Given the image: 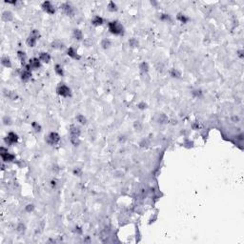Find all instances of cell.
<instances>
[{
	"instance_id": "cell-1",
	"label": "cell",
	"mask_w": 244,
	"mask_h": 244,
	"mask_svg": "<svg viewBox=\"0 0 244 244\" xmlns=\"http://www.w3.org/2000/svg\"><path fill=\"white\" fill-rule=\"evenodd\" d=\"M109 32L114 36H123L125 33V29L123 25L117 20H113V21L108 23Z\"/></svg>"
},
{
	"instance_id": "cell-2",
	"label": "cell",
	"mask_w": 244,
	"mask_h": 244,
	"mask_svg": "<svg viewBox=\"0 0 244 244\" xmlns=\"http://www.w3.org/2000/svg\"><path fill=\"white\" fill-rule=\"evenodd\" d=\"M40 37V33L38 30H33L29 34V36L26 39V44H27L28 47L30 48H34L36 46V43L38 41Z\"/></svg>"
},
{
	"instance_id": "cell-3",
	"label": "cell",
	"mask_w": 244,
	"mask_h": 244,
	"mask_svg": "<svg viewBox=\"0 0 244 244\" xmlns=\"http://www.w3.org/2000/svg\"><path fill=\"white\" fill-rule=\"evenodd\" d=\"M0 156H1V158L4 163H9V162H13V160H15V156L9 152L8 148H5L3 146L0 149Z\"/></svg>"
},
{
	"instance_id": "cell-4",
	"label": "cell",
	"mask_w": 244,
	"mask_h": 244,
	"mask_svg": "<svg viewBox=\"0 0 244 244\" xmlns=\"http://www.w3.org/2000/svg\"><path fill=\"white\" fill-rule=\"evenodd\" d=\"M56 94L62 97H72V90L69 86L65 85L64 83H60L56 88Z\"/></svg>"
},
{
	"instance_id": "cell-5",
	"label": "cell",
	"mask_w": 244,
	"mask_h": 244,
	"mask_svg": "<svg viewBox=\"0 0 244 244\" xmlns=\"http://www.w3.org/2000/svg\"><path fill=\"white\" fill-rule=\"evenodd\" d=\"M46 141L49 145L51 146H56L59 143L60 141V135L57 133L56 132H51L49 135H47V138H46Z\"/></svg>"
},
{
	"instance_id": "cell-6",
	"label": "cell",
	"mask_w": 244,
	"mask_h": 244,
	"mask_svg": "<svg viewBox=\"0 0 244 244\" xmlns=\"http://www.w3.org/2000/svg\"><path fill=\"white\" fill-rule=\"evenodd\" d=\"M20 78H21L23 82H28L32 78V69L29 66V64L25 65L24 68L22 69V71L20 72Z\"/></svg>"
},
{
	"instance_id": "cell-7",
	"label": "cell",
	"mask_w": 244,
	"mask_h": 244,
	"mask_svg": "<svg viewBox=\"0 0 244 244\" xmlns=\"http://www.w3.org/2000/svg\"><path fill=\"white\" fill-rule=\"evenodd\" d=\"M18 135H17V133H13V132H10L7 135V136L4 138V142L6 143V145L7 146H13V145L16 144L17 142H18Z\"/></svg>"
},
{
	"instance_id": "cell-8",
	"label": "cell",
	"mask_w": 244,
	"mask_h": 244,
	"mask_svg": "<svg viewBox=\"0 0 244 244\" xmlns=\"http://www.w3.org/2000/svg\"><path fill=\"white\" fill-rule=\"evenodd\" d=\"M60 9L66 15L68 16H72L74 14V8L72 7L71 3L69 2H64L60 5Z\"/></svg>"
},
{
	"instance_id": "cell-9",
	"label": "cell",
	"mask_w": 244,
	"mask_h": 244,
	"mask_svg": "<svg viewBox=\"0 0 244 244\" xmlns=\"http://www.w3.org/2000/svg\"><path fill=\"white\" fill-rule=\"evenodd\" d=\"M41 8L46 13L50 14V15H53L56 13V7L51 1H44L41 4Z\"/></svg>"
},
{
	"instance_id": "cell-10",
	"label": "cell",
	"mask_w": 244,
	"mask_h": 244,
	"mask_svg": "<svg viewBox=\"0 0 244 244\" xmlns=\"http://www.w3.org/2000/svg\"><path fill=\"white\" fill-rule=\"evenodd\" d=\"M29 66L31 67L32 71H36V70H38L40 67H41V61L39 60L38 57H33L29 60Z\"/></svg>"
},
{
	"instance_id": "cell-11",
	"label": "cell",
	"mask_w": 244,
	"mask_h": 244,
	"mask_svg": "<svg viewBox=\"0 0 244 244\" xmlns=\"http://www.w3.org/2000/svg\"><path fill=\"white\" fill-rule=\"evenodd\" d=\"M67 56L69 57H71L72 59H74V60H79L81 58V56H79V54L77 53V51L75 50L74 47H69L67 49V52H66Z\"/></svg>"
},
{
	"instance_id": "cell-12",
	"label": "cell",
	"mask_w": 244,
	"mask_h": 244,
	"mask_svg": "<svg viewBox=\"0 0 244 244\" xmlns=\"http://www.w3.org/2000/svg\"><path fill=\"white\" fill-rule=\"evenodd\" d=\"M70 137H79L81 135L80 128L76 125H71L70 126Z\"/></svg>"
},
{
	"instance_id": "cell-13",
	"label": "cell",
	"mask_w": 244,
	"mask_h": 244,
	"mask_svg": "<svg viewBox=\"0 0 244 244\" xmlns=\"http://www.w3.org/2000/svg\"><path fill=\"white\" fill-rule=\"evenodd\" d=\"M38 58L41 61V63L49 64L52 61V56L47 52H41L38 56Z\"/></svg>"
},
{
	"instance_id": "cell-14",
	"label": "cell",
	"mask_w": 244,
	"mask_h": 244,
	"mask_svg": "<svg viewBox=\"0 0 244 244\" xmlns=\"http://www.w3.org/2000/svg\"><path fill=\"white\" fill-rule=\"evenodd\" d=\"M1 19L3 20L4 22H11L13 20V13H11V11H4L2 13V15H1Z\"/></svg>"
},
{
	"instance_id": "cell-15",
	"label": "cell",
	"mask_w": 244,
	"mask_h": 244,
	"mask_svg": "<svg viewBox=\"0 0 244 244\" xmlns=\"http://www.w3.org/2000/svg\"><path fill=\"white\" fill-rule=\"evenodd\" d=\"M91 23L95 27H98V26H102L104 24V19L99 15H95L92 18Z\"/></svg>"
},
{
	"instance_id": "cell-16",
	"label": "cell",
	"mask_w": 244,
	"mask_h": 244,
	"mask_svg": "<svg viewBox=\"0 0 244 244\" xmlns=\"http://www.w3.org/2000/svg\"><path fill=\"white\" fill-rule=\"evenodd\" d=\"M16 54H17V58L19 59L20 63H21L23 66L27 65V64H26V62H27V54H26L25 52H23V51H17Z\"/></svg>"
},
{
	"instance_id": "cell-17",
	"label": "cell",
	"mask_w": 244,
	"mask_h": 244,
	"mask_svg": "<svg viewBox=\"0 0 244 244\" xmlns=\"http://www.w3.org/2000/svg\"><path fill=\"white\" fill-rule=\"evenodd\" d=\"M1 65L3 67H5V68L10 69L13 67V63H11L10 57L7 56H3L2 58H1Z\"/></svg>"
},
{
	"instance_id": "cell-18",
	"label": "cell",
	"mask_w": 244,
	"mask_h": 244,
	"mask_svg": "<svg viewBox=\"0 0 244 244\" xmlns=\"http://www.w3.org/2000/svg\"><path fill=\"white\" fill-rule=\"evenodd\" d=\"M51 46H52V48L56 49V50H61V49L64 48V46H65V45H64V43L61 41V40L56 39V40H54V41L52 42Z\"/></svg>"
},
{
	"instance_id": "cell-19",
	"label": "cell",
	"mask_w": 244,
	"mask_h": 244,
	"mask_svg": "<svg viewBox=\"0 0 244 244\" xmlns=\"http://www.w3.org/2000/svg\"><path fill=\"white\" fill-rule=\"evenodd\" d=\"M176 19H178L180 23H182V24H187L189 22V20H190V18H189L186 14L182 13H178L176 14Z\"/></svg>"
},
{
	"instance_id": "cell-20",
	"label": "cell",
	"mask_w": 244,
	"mask_h": 244,
	"mask_svg": "<svg viewBox=\"0 0 244 244\" xmlns=\"http://www.w3.org/2000/svg\"><path fill=\"white\" fill-rule=\"evenodd\" d=\"M72 36H74V38L75 40H77V41H80V40L83 39V33L82 31L79 30V29H74V31H72Z\"/></svg>"
},
{
	"instance_id": "cell-21",
	"label": "cell",
	"mask_w": 244,
	"mask_h": 244,
	"mask_svg": "<svg viewBox=\"0 0 244 244\" xmlns=\"http://www.w3.org/2000/svg\"><path fill=\"white\" fill-rule=\"evenodd\" d=\"M149 64H148L147 62H145V61H143V62L140 63V65H139V70H140V72L141 74H147L148 72H149Z\"/></svg>"
},
{
	"instance_id": "cell-22",
	"label": "cell",
	"mask_w": 244,
	"mask_h": 244,
	"mask_svg": "<svg viewBox=\"0 0 244 244\" xmlns=\"http://www.w3.org/2000/svg\"><path fill=\"white\" fill-rule=\"evenodd\" d=\"M170 75L172 76L173 78H180L181 77V72L179 71L178 69H171L170 71Z\"/></svg>"
},
{
	"instance_id": "cell-23",
	"label": "cell",
	"mask_w": 244,
	"mask_h": 244,
	"mask_svg": "<svg viewBox=\"0 0 244 244\" xmlns=\"http://www.w3.org/2000/svg\"><path fill=\"white\" fill-rule=\"evenodd\" d=\"M107 10L109 11H112V13H115V11H117L118 10V7L114 1H110L108 3V6H107Z\"/></svg>"
},
{
	"instance_id": "cell-24",
	"label": "cell",
	"mask_w": 244,
	"mask_h": 244,
	"mask_svg": "<svg viewBox=\"0 0 244 244\" xmlns=\"http://www.w3.org/2000/svg\"><path fill=\"white\" fill-rule=\"evenodd\" d=\"M4 95H6L7 97H9L10 99L11 100H15L17 97V95L15 94L14 92H11V91H8V90H4Z\"/></svg>"
},
{
	"instance_id": "cell-25",
	"label": "cell",
	"mask_w": 244,
	"mask_h": 244,
	"mask_svg": "<svg viewBox=\"0 0 244 244\" xmlns=\"http://www.w3.org/2000/svg\"><path fill=\"white\" fill-rule=\"evenodd\" d=\"M54 72H56V74L57 75H59V76H64V69L60 64H56V65L54 66Z\"/></svg>"
},
{
	"instance_id": "cell-26",
	"label": "cell",
	"mask_w": 244,
	"mask_h": 244,
	"mask_svg": "<svg viewBox=\"0 0 244 244\" xmlns=\"http://www.w3.org/2000/svg\"><path fill=\"white\" fill-rule=\"evenodd\" d=\"M75 119H76V121L79 124H81V125H86L87 124V118H86V117H84V115H81V114H78L76 117H75Z\"/></svg>"
},
{
	"instance_id": "cell-27",
	"label": "cell",
	"mask_w": 244,
	"mask_h": 244,
	"mask_svg": "<svg viewBox=\"0 0 244 244\" xmlns=\"http://www.w3.org/2000/svg\"><path fill=\"white\" fill-rule=\"evenodd\" d=\"M112 46V42L111 40L108 39V38H104L101 40V47H102L103 49H105V50H107V49H109L110 47Z\"/></svg>"
},
{
	"instance_id": "cell-28",
	"label": "cell",
	"mask_w": 244,
	"mask_h": 244,
	"mask_svg": "<svg viewBox=\"0 0 244 244\" xmlns=\"http://www.w3.org/2000/svg\"><path fill=\"white\" fill-rule=\"evenodd\" d=\"M32 127H33V129H34V131L36 133H40L42 131L41 125H40L38 122H36V121L32 122Z\"/></svg>"
},
{
	"instance_id": "cell-29",
	"label": "cell",
	"mask_w": 244,
	"mask_h": 244,
	"mask_svg": "<svg viewBox=\"0 0 244 244\" xmlns=\"http://www.w3.org/2000/svg\"><path fill=\"white\" fill-rule=\"evenodd\" d=\"M2 122H3V125H5V126H10V125L13 124V120H11V118L10 117H8V115H4V117H3Z\"/></svg>"
},
{
	"instance_id": "cell-30",
	"label": "cell",
	"mask_w": 244,
	"mask_h": 244,
	"mask_svg": "<svg viewBox=\"0 0 244 244\" xmlns=\"http://www.w3.org/2000/svg\"><path fill=\"white\" fill-rule=\"evenodd\" d=\"M192 95H193V97H194L196 98H199V97H202L203 92L200 89H196V90H194V91L192 92Z\"/></svg>"
},
{
	"instance_id": "cell-31",
	"label": "cell",
	"mask_w": 244,
	"mask_h": 244,
	"mask_svg": "<svg viewBox=\"0 0 244 244\" xmlns=\"http://www.w3.org/2000/svg\"><path fill=\"white\" fill-rule=\"evenodd\" d=\"M158 123L165 124V123H168V121H169V119H168V117H166V115L162 114V115H159V117H158Z\"/></svg>"
},
{
	"instance_id": "cell-32",
	"label": "cell",
	"mask_w": 244,
	"mask_h": 244,
	"mask_svg": "<svg viewBox=\"0 0 244 244\" xmlns=\"http://www.w3.org/2000/svg\"><path fill=\"white\" fill-rule=\"evenodd\" d=\"M160 20H162V21H164V22H171L172 21V18H171L170 14L162 13L161 16H160Z\"/></svg>"
},
{
	"instance_id": "cell-33",
	"label": "cell",
	"mask_w": 244,
	"mask_h": 244,
	"mask_svg": "<svg viewBox=\"0 0 244 244\" xmlns=\"http://www.w3.org/2000/svg\"><path fill=\"white\" fill-rule=\"evenodd\" d=\"M26 230V226L25 224H23V223H19L18 225H17L16 227V231L19 232V233H24Z\"/></svg>"
},
{
	"instance_id": "cell-34",
	"label": "cell",
	"mask_w": 244,
	"mask_h": 244,
	"mask_svg": "<svg viewBox=\"0 0 244 244\" xmlns=\"http://www.w3.org/2000/svg\"><path fill=\"white\" fill-rule=\"evenodd\" d=\"M129 45L131 47H138V41L135 38H132L129 40Z\"/></svg>"
},
{
	"instance_id": "cell-35",
	"label": "cell",
	"mask_w": 244,
	"mask_h": 244,
	"mask_svg": "<svg viewBox=\"0 0 244 244\" xmlns=\"http://www.w3.org/2000/svg\"><path fill=\"white\" fill-rule=\"evenodd\" d=\"M34 204H28L25 206V211L27 212V213H32V212H34Z\"/></svg>"
},
{
	"instance_id": "cell-36",
	"label": "cell",
	"mask_w": 244,
	"mask_h": 244,
	"mask_svg": "<svg viewBox=\"0 0 244 244\" xmlns=\"http://www.w3.org/2000/svg\"><path fill=\"white\" fill-rule=\"evenodd\" d=\"M138 108L140 109V110H145L147 108V104L145 103V102H140L138 104Z\"/></svg>"
},
{
	"instance_id": "cell-37",
	"label": "cell",
	"mask_w": 244,
	"mask_h": 244,
	"mask_svg": "<svg viewBox=\"0 0 244 244\" xmlns=\"http://www.w3.org/2000/svg\"><path fill=\"white\" fill-rule=\"evenodd\" d=\"M81 170L80 169H78V168H76V169H74V176H81Z\"/></svg>"
},
{
	"instance_id": "cell-38",
	"label": "cell",
	"mask_w": 244,
	"mask_h": 244,
	"mask_svg": "<svg viewBox=\"0 0 244 244\" xmlns=\"http://www.w3.org/2000/svg\"><path fill=\"white\" fill-rule=\"evenodd\" d=\"M237 56H239V57L240 59H243L244 56H243V51H242V50H239V51H237Z\"/></svg>"
},
{
	"instance_id": "cell-39",
	"label": "cell",
	"mask_w": 244,
	"mask_h": 244,
	"mask_svg": "<svg viewBox=\"0 0 244 244\" xmlns=\"http://www.w3.org/2000/svg\"><path fill=\"white\" fill-rule=\"evenodd\" d=\"M51 185L53 186V187H56V180H52V181H51Z\"/></svg>"
},
{
	"instance_id": "cell-40",
	"label": "cell",
	"mask_w": 244,
	"mask_h": 244,
	"mask_svg": "<svg viewBox=\"0 0 244 244\" xmlns=\"http://www.w3.org/2000/svg\"><path fill=\"white\" fill-rule=\"evenodd\" d=\"M5 2L8 3V4H13V5L16 4V1H5Z\"/></svg>"
}]
</instances>
